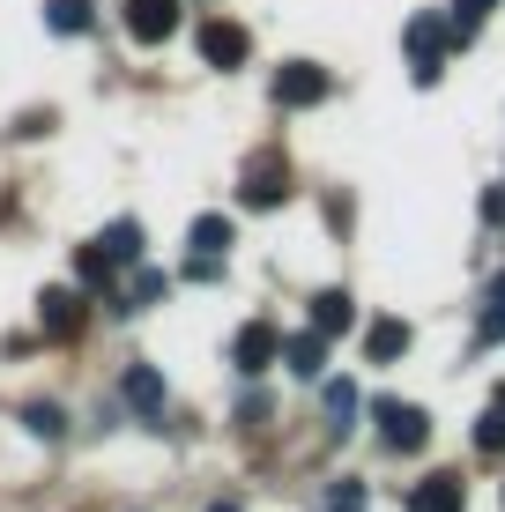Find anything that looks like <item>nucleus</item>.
Listing matches in <instances>:
<instances>
[{
    "instance_id": "nucleus-1",
    "label": "nucleus",
    "mask_w": 505,
    "mask_h": 512,
    "mask_svg": "<svg viewBox=\"0 0 505 512\" xmlns=\"http://www.w3.org/2000/svg\"><path fill=\"white\" fill-rule=\"evenodd\" d=\"M335 97V75H327L320 60H290L283 75H275V104L283 112H305V104H327Z\"/></svg>"
},
{
    "instance_id": "nucleus-2",
    "label": "nucleus",
    "mask_w": 505,
    "mask_h": 512,
    "mask_svg": "<svg viewBox=\"0 0 505 512\" xmlns=\"http://www.w3.org/2000/svg\"><path fill=\"white\" fill-rule=\"evenodd\" d=\"M446 45H454V30H446L439 15H416V23H409V75L424 82V90L439 82V67H446Z\"/></svg>"
},
{
    "instance_id": "nucleus-3",
    "label": "nucleus",
    "mask_w": 505,
    "mask_h": 512,
    "mask_svg": "<svg viewBox=\"0 0 505 512\" xmlns=\"http://www.w3.org/2000/svg\"><path fill=\"white\" fill-rule=\"evenodd\" d=\"M372 416H379V438H387L394 453H416L431 438V416L416 409V401H372Z\"/></svg>"
},
{
    "instance_id": "nucleus-4",
    "label": "nucleus",
    "mask_w": 505,
    "mask_h": 512,
    "mask_svg": "<svg viewBox=\"0 0 505 512\" xmlns=\"http://www.w3.org/2000/svg\"><path fill=\"white\" fill-rule=\"evenodd\" d=\"M238 201L246 208H275V201H290V164L275 149H260L253 164H246V186H238Z\"/></svg>"
},
{
    "instance_id": "nucleus-5",
    "label": "nucleus",
    "mask_w": 505,
    "mask_h": 512,
    "mask_svg": "<svg viewBox=\"0 0 505 512\" xmlns=\"http://www.w3.org/2000/svg\"><path fill=\"white\" fill-rule=\"evenodd\" d=\"M231 364L246 379H260L268 364H283V334H275L268 320H246V327H238V342H231Z\"/></svg>"
},
{
    "instance_id": "nucleus-6",
    "label": "nucleus",
    "mask_w": 505,
    "mask_h": 512,
    "mask_svg": "<svg viewBox=\"0 0 505 512\" xmlns=\"http://www.w3.org/2000/svg\"><path fill=\"white\" fill-rule=\"evenodd\" d=\"M246 52H253L246 23H231V15H208L201 23V60L208 67H246Z\"/></svg>"
},
{
    "instance_id": "nucleus-7",
    "label": "nucleus",
    "mask_w": 505,
    "mask_h": 512,
    "mask_svg": "<svg viewBox=\"0 0 505 512\" xmlns=\"http://www.w3.org/2000/svg\"><path fill=\"white\" fill-rule=\"evenodd\" d=\"M179 30V0H127V38L134 45H164Z\"/></svg>"
},
{
    "instance_id": "nucleus-8",
    "label": "nucleus",
    "mask_w": 505,
    "mask_h": 512,
    "mask_svg": "<svg viewBox=\"0 0 505 512\" xmlns=\"http://www.w3.org/2000/svg\"><path fill=\"white\" fill-rule=\"evenodd\" d=\"M409 512H468L461 475H424V483L409 490Z\"/></svg>"
},
{
    "instance_id": "nucleus-9",
    "label": "nucleus",
    "mask_w": 505,
    "mask_h": 512,
    "mask_svg": "<svg viewBox=\"0 0 505 512\" xmlns=\"http://www.w3.org/2000/svg\"><path fill=\"white\" fill-rule=\"evenodd\" d=\"M38 327L52 334V342H67V334L82 327V297H75V290H45V297H38Z\"/></svg>"
},
{
    "instance_id": "nucleus-10",
    "label": "nucleus",
    "mask_w": 505,
    "mask_h": 512,
    "mask_svg": "<svg viewBox=\"0 0 505 512\" xmlns=\"http://www.w3.org/2000/svg\"><path fill=\"white\" fill-rule=\"evenodd\" d=\"M312 327H320L327 342H335V334H350V327H357V297H350V290H320V297H312Z\"/></svg>"
},
{
    "instance_id": "nucleus-11",
    "label": "nucleus",
    "mask_w": 505,
    "mask_h": 512,
    "mask_svg": "<svg viewBox=\"0 0 505 512\" xmlns=\"http://www.w3.org/2000/svg\"><path fill=\"white\" fill-rule=\"evenodd\" d=\"M283 364H290L298 379H320V372H327V334H320V327L290 334V342H283Z\"/></svg>"
},
{
    "instance_id": "nucleus-12",
    "label": "nucleus",
    "mask_w": 505,
    "mask_h": 512,
    "mask_svg": "<svg viewBox=\"0 0 505 512\" xmlns=\"http://www.w3.org/2000/svg\"><path fill=\"white\" fill-rule=\"evenodd\" d=\"M409 349V320H372V334H364V357L372 364H394Z\"/></svg>"
},
{
    "instance_id": "nucleus-13",
    "label": "nucleus",
    "mask_w": 505,
    "mask_h": 512,
    "mask_svg": "<svg viewBox=\"0 0 505 512\" xmlns=\"http://www.w3.org/2000/svg\"><path fill=\"white\" fill-rule=\"evenodd\" d=\"M119 394H127V401H134L142 416H164V379H156L149 364H134V372L119 379Z\"/></svg>"
},
{
    "instance_id": "nucleus-14",
    "label": "nucleus",
    "mask_w": 505,
    "mask_h": 512,
    "mask_svg": "<svg viewBox=\"0 0 505 512\" xmlns=\"http://www.w3.org/2000/svg\"><path fill=\"white\" fill-rule=\"evenodd\" d=\"M186 238H194V253H208V260H223V253L238 245L231 216H194V231H186Z\"/></svg>"
},
{
    "instance_id": "nucleus-15",
    "label": "nucleus",
    "mask_w": 505,
    "mask_h": 512,
    "mask_svg": "<svg viewBox=\"0 0 505 512\" xmlns=\"http://www.w3.org/2000/svg\"><path fill=\"white\" fill-rule=\"evenodd\" d=\"M476 453H505V386L483 401V416H476Z\"/></svg>"
},
{
    "instance_id": "nucleus-16",
    "label": "nucleus",
    "mask_w": 505,
    "mask_h": 512,
    "mask_svg": "<svg viewBox=\"0 0 505 512\" xmlns=\"http://www.w3.org/2000/svg\"><path fill=\"white\" fill-rule=\"evenodd\" d=\"M97 245H104V260H112V268H127V260H142V223H112Z\"/></svg>"
},
{
    "instance_id": "nucleus-17",
    "label": "nucleus",
    "mask_w": 505,
    "mask_h": 512,
    "mask_svg": "<svg viewBox=\"0 0 505 512\" xmlns=\"http://www.w3.org/2000/svg\"><path fill=\"white\" fill-rule=\"evenodd\" d=\"M45 23L60 30V38H82V30H90V0H45Z\"/></svg>"
},
{
    "instance_id": "nucleus-18",
    "label": "nucleus",
    "mask_w": 505,
    "mask_h": 512,
    "mask_svg": "<svg viewBox=\"0 0 505 512\" xmlns=\"http://www.w3.org/2000/svg\"><path fill=\"white\" fill-rule=\"evenodd\" d=\"M491 8H498V0H454V23H446V30H454V45H468V38H476Z\"/></svg>"
},
{
    "instance_id": "nucleus-19",
    "label": "nucleus",
    "mask_w": 505,
    "mask_h": 512,
    "mask_svg": "<svg viewBox=\"0 0 505 512\" xmlns=\"http://www.w3.org/2000/svg\"><path fill=\"white\" fill-rule=\"evenodd\" d=\"M75 275L90 282V290H112V260H104V245H82V253H75Z\"/></svg>"
},
{
    "instance_id": "nucleus-20",
    "label": "nucleus",
    "mask_w": 505,
    "mask_h": 512,
    "mask_svg": "<svg viewBox=\"0 0 505 512\" xmlns=\"http://www.w3.org/2000/svg\"><path fill=\"white\" fill-rule=\"evenodd\" d=\"M364 409V401H357V386L350 379H335V386H327V416H335V431H350V416Z\"/></svg>"
},
{
    "instance_id": "nucleus-21",
    "label": "nucleus",
    "mask_w": 505,
    "mask_h": 512,
    "mask_svg": "<svg viewBox=\"0 0 505 512\" xmlns=\"http://www.w3.org/2000/svg\"><path fill=\"white\" fill-rule=\"evenodd\" d=\"M23 423H30L38 438H60V431H67V416L52 409V401H30V409H23Z\"/></svg>"
},
{
    "instance_id": "nucleus-22",
    "label": "nucleus",
    "mask_w": 505,
    "mask_h": 512,
    "mask_svg": "<svg viewBox=\"0 0 505 512\" xmlns=\"http://www.w3.org/2000/svg\"><path fill=\"white\" fill-rule=\"evenodd\" d=\"M476 334H483V342H505V305H483V327Z\"/></svg>"
},
{
    "instance_id": "nucleus-23",
    "label": "nucleus",
    "mask_w": 505,
    "mask_h": 512,
    "mask_svg": "<svg viewBox=\"0 0 505 512\" xmlns=\"http://www.w3.org/2000/svg\"><path fill=\"white\" fill-rule=\"evenodd\" d=\"M327 512H364V483H342V490H335V505H327Z\"/></svg>"
},
{
    "instance_id": "nucleus-24",
    "label": "nucleus",
    "mask_w": 505,
    "mask_h": 512,
    "mask_svg": "<svg viewBox=\"0 0 505 512\" xmlns=\"http://www.w3.org/2000/svg\"><path fill=\"white\" fill-rule=\"evenodd\" d=\"M483 216H491V223H505V186H491V193H483Z\"/></svg>"
},
{
    "instance_id": "nucleus-25",
    "label": "nucleus",
    "mask_w": 505,
    "mask_h": 512,
    "mask_svg": "<svg viewBox=\"0 0 505 512\" xmlns=\"http://www.w3.org/2000/svg\"><path fill=\"white\" fill-rule=\"evenodd\" d=\"M491 305H505V275H498V282H491Z\"/></svg>"
},
{
    "instance_id": "nucleus-26",
    "label": "nucleus",
    "mask_w": 505,
    "mask_h": 512,
    "mask_svg": "<svg viewBox=\"0 0 505 512\" xmlns=\"http://www.w3.org/2000/svg\"><path fill=\"white\" fill-rule=\"evenodd\" d=\"M208 512H238V505H231V498H216V505H208Z\"/></svg>"
}]
</instances>
